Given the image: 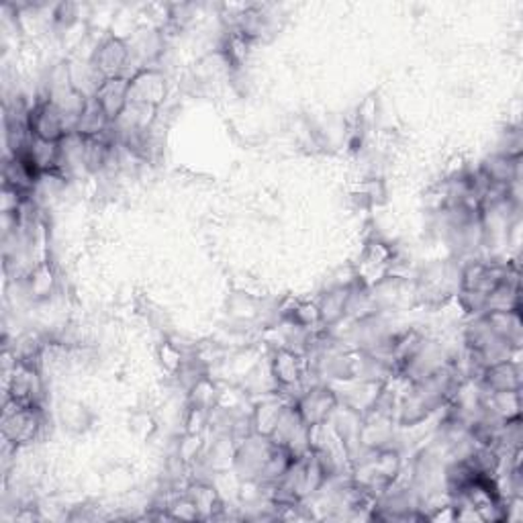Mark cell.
<instances>
[{
    "instance_id": "1",
    "label": "cell",
    "mask_w": 523,
    "mask_h": 523,
    "mask_svg": "<svg viewBox=\"0 0 523 523\" xmlns=\"http://www.w3.org/2000/svg\"><path fill=\"white\" fill-rule=\"evenodd\" d=\"M44 427V413L41 407L19 405L11 399H5L3 411V440L11 448L31 444Z\"/></svg>"
},
{
    "instance_id": "3",
    "label": "cell",
    "mask_w": 523,
    "mask_h": 523,
    "mask_svg": "<svg viewBox=\"0 0 523 523\" xmlns=\"http://www.w3.org/2000/svg\"><path fill=\"white\" fill-rule=\"evenodd\" d=\"M29 131L33 137H37V140L54 143H59L68 135L66 115L47 94H44V97L37 99L31 105Z\"/></svg>"
},
{
    "instance_id": "5",
    "label": "cell",
    "mask_w": 523,
    "mask_h": 523,
    "mask_svg": "<svg viewBox=\"0 0 523 523\" xmlns=\"http://www.w3.org/2000/svg\"><path fill=\"white\" fill-rule=\"evenodd\" d=\"M166 97L168 80L164 72L158 70V68H143V70H137L130 78V102L160 109Z\"/></svg>"
},
{
    "instance_id": "12",
    "label": "cell",
    "mask_w": 523,
    "mask_h": 523,
    "mask_svg": "<svg viewBox=\"0 0 523 523\" xmlns=\"http://www.w3.org/2000/svg\"><path fill=\"white\" fill-rule=\"evenodd\" d=\"M348 298L350 287H336L328 290V293L321 297V301L317 303V307H319L321 325H336L340 319H344Z\"/></svg>"
},
{
    "instance_id": "6",
    "label": "cell",
    "mask_w": 523,
    "mask_h": 523,
    "mask_svg": "<svg viewBox=\"0 0 523 523\" xmlns=\"http://www.w3.org/2000/svg\"><path fill=\"white\" fill-rule=\"evenodd\" d=\"M270 374L274 384L280 391L298 387L307 376V362L298 351L290 348H280L274 351L270 360Z\"/></svg>"
},
{
    "instance_id": "7",
    "label": "cell",
    "mask_w": 523,
    "mask_h": 523,
    "mask_svg": "<svg viewBox=\"0 0 523 523\" xmlns=\"http://www.w3.org/2000/svg\"><path fill=\"white\" fill-rule=\"evenodd\" d=\"M94 100L99 102V107L105 110V115L110 119V123H115L119 117L123 115V110L130 105V78L127 76H119V78H105L97 92H94Z\"/></svg>"
},
{
    "instance_id": "13",
    "label": "cell",
    "mask_w": 523,
    "mask_h": 523,
    "mask_svg": "<svg viewBox=\"0 0 523 523\" xmlns=\"http://www.w3.org/2000/svg\"><path fill=\"white\" fill-rule=\"evenodd\" d=\"M27 285H29V293L36 298L49 297V293L56 287V272L54 268H51V264L47 260L37 262L27 272Z\"/></svg>"
},
{
    "instance_id": "8",
    "label": "cell",
    "mask_w": 523,
    "mask_h": 523,
    "mask_svg": "<svg viewBox=\"0 0 523 523\" xmlns=\"http://www.w3.org/2000/svg\"><path fill=\"white\" fill-rule=\"evenodd\" d=\"M480 384H483L485 392H509L519 391L521 387V372L518 362L513 360H505V362L486 366L485 372L480 374Z\"/></svg>"
},
{
    "instance_id": "11",
    "label": "cell",
    "mask_w": 523,
    "mask_h": 523,
    "mask_svg": "<svg viewBox=\"0 0 523 523\" xmlns=\"http://www.w3.org/2000/svg\"><path fill=\"white\" fill-rule=\"evenodd\" d=\"M110 127H113V123H110V119L105 115V110L99 107L97 100L89 99L78 119L76 133H80L82 137H99L110 133Z\"/></svg>"
},
{
    "instance_id": "9",
    "label": "cell",
    "mask_w": 523,
    "mask_h": 523,
    "mask_svg": "<svg viewBox=\"0 0 523 523\" xmlns=\"http://www.w3.org/2000/svg\"><path fill=\"white\" fill-rule=\"evenodd\" d=\"M485 319L505 344L513 350L521 348V311H488Z\"/></svg>"
},
{
    "instance_id": "4",
    "label": "cell",
    "mask_w": 523,
    "mask_h": 523,
    "mask_svg": "<svg viewBox=\"0 0 523 523\" xmlns=\"http://www.w3.org/2000/svg\"><path fill=\"white\" fill-rule=\"evenodd\" d=\"M293 403L303 422L309 427H317L329 422L333 411L340 405V397L329 387H311L305 389Z\"/></svg>"
},
{
    "instance_id": "2",
    "label": "cell",
    "mask_w": 523,
    "mask_h": 523,
    "mask_svg": "<svg viewBox=\"0 0 523 523\" xmlns=\"http://www.w3.org/2000/svg\"><path fill=\"white\" fill-rule=\"evenodd\" d=\"M89 59L102 80L119 78V76H127V78H131L133 76L131 51L125 37L110 36L107 39H102L100 44L94 47L92 56Z\"/></svg>"
},
{
    "instance_id": "15",
    "label": "cell",
    "mask_w": 523,
    "mask_h": 523,
    "mask_svg": "<svg viewBox=\"0 0 523 523\" xmlns=\"http://www.w3.org/2000/svg\"><path fill=\"white\" fill-rule=\"evenodd\" d=\"M219 399V392L215 389V384H213L207 376H201L199 381L193 382L191 387V407L196 409H204V411H211L213 405H215Z\"/></svg>"
},
{
    "instance_id": "14",
    "label": "cell",
    "mask_w": 523,
    "mask_h": 523,
    "mask_svg": "<svg viewBox=\"0 0 523 523\" xmlns=\"http://www.w3.org/2000/svg\"><path fill=\"white\" fill-rule=\"evenodd\" d=\"M186 497L196 507L199 518H215V511L221 509V499L213 486L193 485L191 488H188Z\"/></svg>"
},
{
    "instance_id": "10",
    "label": "cell",
    "mask_w": 523,
    "mask_h": 523,
    "mask_svg": "<svg viewBox=\"0 0 523 523\" xmlns=\"http://www.w3.org/2000/svg\"><path fill=\"white\" fill-rule=\"evenodd\" d=\"M288 403H293V401L278 399V397L264 399L260 405L254 409V413H252V430H254V434L270 437L274 434V430H277L278 419L282 415V411L287 409Z\"/></svg>"
},
{
    "instance_id": "16",
    "label": "cell",
    "mask_w": 523,
    "mask_h": 523,
    "mask_svg": "<svg viewBox=\"0 0 523 523\" xmlns=\"http://www.w3.org/2000/svg\"><path fill=\"white\" fill-rule=\"evenodd\" d=\"M160 360H162V366L166 368L168 372H180V368H183V354H180V350L173 344H164L160 348Z\"/></svg>"
}]
</instances>
